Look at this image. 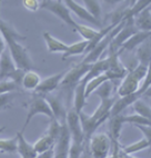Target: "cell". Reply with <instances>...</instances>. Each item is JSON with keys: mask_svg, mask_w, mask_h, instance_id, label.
I'll use <instances>...</instances> for the list:
<instances>
[{"mask_svg": "<svg viewBox=\"0 0 151 158\" xmlns=\"http://www.w3.org/2000/svg\"><path fill=\"white\" fill-rule=\"evenodd\" d=\"M148 67L143 65H138L137 67L128 71L127 76L122 79V82L119 86L118 94L119 96H127V95H131V94L137 93L138 89L140 88V82L143 81L145 75H147Z\"/></svg>", "mask_w": 151, "mask_h": 158, "instance_id": "cell-1", "label": "cell"}, {"mask_svg": "<svg viewBox=\"0 0 151 158\" xmlns=\"http://www.w3.org/2000/svg\"><path fill=\"white\" fill-rule=\"evenodd\" d=\"M6 44L16 67L23 71L31 70V68H32V60H31L27 49L17 40H6Z\"/></svg>", "mask_w": 151, "mask_h": 158, "instance_id": "cell-2", "label": "cell"}, {"mask_svg": "<svg viewBox=\"0 0 151 158\" xmlns=\"http://www.w3.org/2000/svg\"><path fill=\"white\" fill-rule=\"evenodd\" d=\"M37 115H45L47 117H49L50 119H55V116H53L50 106H49V104L46 100L45 96H41V95H38V94L35 93L32 95V97H31L30 102H29L28 114H27V117H26V122H25V126L22 128V133L25 131L26 128L28 127L31 119Z\"/></svg>", "mask_w": 151, "mask_h": 158, "instance_id": "cell-3", "label": "cell"}, {"mask_svg": "<svg viewBox=\"0 0 151 158\" xmlns=\"http://www.w3.org/2000/svg\"><path fill=\"white\" fill-rule=\"evenodd\" d=\"M40 8L46 9L48 11H50L51 14H53L55 16L61 19L66 25H68L69 27L73 28L76 30L78 23H76V20L71 16V12H70L69 8H68L66 5H64L63 1L61 0H46V1H41L40 2Z\"/></svg>", "mask_w": 151, "mask_h": 158, "instance_id": "cell-4", "label": "cell"}, {"mask_svg": "<svg viewBox=\"0 0 151 158\" xmlns=\"http://www.w3.org/2000/svg\"><path fill=\"white\" fill-rule=\"evenodd\" d=\"M112 141L106 134L93 135L89 143V152L92 158H108Z\"/></svg>", "mask_w": 151, "mask_h": 158, "instance_id": "cell-5", "label": "cell"}, {"mask_svg": "<svg viewBox=\"0 0 151 158\" xmlns=\"http://www.w3.org/2000/svg\"><path fill=\"white\" fill-rule=\"evenodd\" d=\"M90 67H91V65L82 64V62L76 65L75 67H72L70 70H68L66 73L61 84H60V87L64 88V89H75L77 87V85L88 73Z\"/></svg>", "mask_w": 151, "mask_h": 158, "instance_id": "cell-6", "label": "cell"}, {"mask_svg": "<svg viewBox=\"0 0 151 158\" xmlns=\"http://www.w3.org/2000/svg\"><path fill=\"white\" fill-rule=\"evenodd\" d=\"M138 32V29L134 26L133 18L126 20V23L123 26V28L121 29L117 34V36L113 38L111 44L109 45V54H118L123 44L126 43L127 40H129L133 36L134 34Z\"/></svg>", "mask_w": 151, "mask_h": 158, "instance_id": "cell-7", "label": "cell"}, {"mask_svg": "<svg viewBox=\"0 0 151 158\" xmlns=\"http://www.w3.org/2000/svg\"><path fill=\"white\" fill-rule=\"evenodd\" d=\"M67 126L70 133V138L72 144L84 145V137L82 131L81 123L79 118V114L75 109H71L67 114Z\"/></svg>", "mask_w": 151, "mask_h": 158, "instance_id": "cell-8", "label": "cell"}, {"mask_svg": "<svg viewBox=\"0 0 151 158\" xmlns=\"http://www.w3.org/2000/svg\"><path fill=\"white\" fill-rule=\"evenodd\" d=\"M70 133L68 129L67 123L62 125L61 134L57 139L56 144L53 146V158H68L69 157V149H70Z\"/></svg>", "mask_w": 151, "mask_h": 158, "instance_id": "cell-9", "label": "cell"}, {"mask_svg": "<svg viewBox=\"0 0 151 158\" xmlns=\"http://www.w3.org/2000/svg\"><path fill=\"white\" fill-rule=\"evenodd\" d=\"M66 73H67V70L55 73L52 76L41 80V82H40L39 86L37 87L35 93L38 94V95H41V96H46V95L51 94L53 90H56L58 87H60V84H61Z\"/></svg>", "mask_w": 151, "mask_h": 158, "instance_id": "cell-10", "label": "cell"}, {"mask_svg": "<svg viewBox=\"0 0 151 158\" xmlns=\"http://www.w3.org/2000/svg\"><path fill=\"white\" fill-rule=\"evenodd\" d=\"M45 98L48 104H49V106H50L51 111H52L53 116H55V119L58 120L61 125L66 124L67 123L68 113L66 111V108H64L63 104H62L61 98L58 95H52V94L46 95Z\"/></svg>", "mask_w": 151, "mask_h": 158, "instance_id": "cell-11", "label": "cell"}, {"mask_svg": "<svg viewBox=\"0 0 151 158\" xmlns=\"http://www.w3.org/2000/svg\"><path fill=\"white\" fill-rule=\"evenodd\" d=\"M17 70L9 50H5L0 56V81L9 80L11 75Z\"/></svg>", "mask_w": 151, "mask_h": 158, "instance_id": "cell-12", "label": "cell"}, {"mask_svg": "<svg viewBox=\"0 0 151 158\" xmlns=\"http://www.w3.org/2000/svg\"><path fill=\"white\" fill-rule=\"evenodd\" d=\"M64 5L69 8L70 11H72L73 14H76L77 16H78L80 19H84L86 20V21H88V23H92V25L97 26V27H101V23L100 21H98V20L96 19V18H93L91 15L88 12V10L84 7L80 6L78 2H76V1H72V0H66V1H63Z\"/></svg>", "mask_w": 151, "mask_h": 158, "instance_id": "cell-13", "label": "cell"}, {"mask_svg": "<svg viewBox=\"0 0 151 158\" xmlns=\"http://www.w3.org/2000/svg\"><path fill=\"white\" fill-rule=\"evenodd\" d=\"M141 97L142 96L137 91V93L131 94V95H127V96H122V97H120V98H118L111 108L110 117L120 115L127 107H129L130 105H133V102H136V100H138V99H140Z\"/></svg>", "mask_w": 151, "mask_h": 158, "instance_id": "cell-14", "label": "cell"}, {"mask_svg": "<svg viewBox=\"0 0 151 158\" xmlns=\"http://www.w3.org/2000/svg\"><path fill=\"white\" fill-rule=\"evenodd\" d=\"M16 137L18 139L17 152H19V155L21 156V158H36L38 156V152L35 149L34 145L29 144L28 141L26 140L22 131L17 133Z\"/></svg>", "mask_w": 151, "mask_h": 158, "instance_id": "cell-15", "label": "cell"}, {"mask_svg": "<svg viewBox=\"0 0 151 158\" xmlns=\"http://www.w3.org/2000/svg\"><path fill=\"white\" fill-rule=\"evenodd\" d=\"M86 86H87V81L82 79L81 81L79 82L77 87L73 89L75 91V99H73V109L78 114L84 111V107L86 106Z\"/></svg>", "mask_w": 151, "mask_h": 158, "instance_id": "cell-16", "label": "cell"}, {"mask_svg": "<svg viewBox=\"0 0 151 158\" xmlns=\"http://www.w3.org/2000/svg\"><path fill=\"white\" fill-rule=\"evenodd\" d=\"M138 31H151V5L133 18Z\"/></svg>", "mask_w": 151, "mask_h": 158, "instance_id": "cell-17", "label": "cell"}, {"mask_svg": "<svg viewBox=\"0 0 151 158\" xmlns=\"http://www.w3.org/2000/svg\"><path fill=\"white\" fill-rule=\"evenodd\" d=\"M123 115L112 116L109 118V131H110V139L112 143H118L119 137H120L121 128L123 126Z\"/></svg>", "mask_w": 151, "mask_h": 158, "instance_id": "cell-18", "label": "cell"}, {"mask_svg": "<svg viewBox=\"0 0 151 158\" xmlns=\"http://www.w3.org/2000/svg\"><path fill=\"white\" fill-rule=\"evenodd\" d=\"M109 69V62H108V59L104 58V59H99L98 61H96L95 64L91 65L89 71L86 76L84 77V79L86 81H89L91 79L96 78V77L100 76L102 73H104L107 70Z\"/></svg>", "mask_w": 151, "mask_h": 158, "instance_id": "cell-19", "label": "cell"}, {"mask_svg": "<svg viewBox=\"0 0 151 158\" xmlns=\"http://www.w3.org/2000/svg\"><path fill=\"white\" fill-rule=\"evenodd\" d=\"M138 62L140 65L147 66L148 67L149 64L151 62V38L148 40H145V43L138 47L137 49V55H136Z\"/></svg>", "mask_w": 151, "mask_h": 158, "instance_id": "cell-20", "label": "cell"}, {"mask_svg": "<svg viewBox=\"0 0 151 158\" xmlns=\"http://www.w3.org/2000/svg\"><path fill=\"white\" fill-rule=\"evenodd\" d=\"M43 39H45L46 44H47L48 50L50 52H66L69 46L62 43L61 40L57 39L53 36H51L48 31L43 32Z\"/></svg>", "mask_w": 151, "mask_h": 158, "instance_id": "cell-21", "label": "cell"}, {"mask_svg": "<svg viewBox=\"0 0 151 158\" xmlns=\"http://www.w3.org/2000/svg\"><path fill=\"white\" fill-rule=\"evenodd\" d=\"M41 82V78L36 71L28 70L25 73V76L22 78V87L26 90H36L37 87Z\"/></svg>", "mask_w": 151, "mask_h": 158, "instance_id": "cell-22", "label": "cell"}, {"mask_svg": "<svg viewBox=\"0 0 151 158\" xmlns=\"http://www.w3.org/2000/svg\"><path fill=\"white\" fill-rule=\"evenodd\" d=\"M88 45H89V41H87V40H82V41L76 43L73 45H70L68 47L67 51L62 56V60H66L71 56H78V55L84 54V51L87 50Z\"/></svg>", "mask_w": 151, "mask_h": 158, "instance_id": "cell-23", "label": "cell"}, {"mask_svg": "<svg viewBox=\"0 0 151 158\" xmlns=\"http://www.w3.org/2000/svg\"><path fill=\"white\" fill-rule=\"evenodd\" d=\"M55 144H56V140L51 136L48 135V134H45L41 138L36 141V144L34 145V147L38 154H42V152H45L47 150L53 148Z\"/></svg>", "mask_w": 151, "mask_h": 158, "instance_id": "cell-24", "label": "cell"}, {"mask_svg": "<svg viewBox=\"0 0 151 158\" xmlns=\"http://www.w3.org/2000/svg\"><path fill=\"white\" fill-rule=\"evenodd\" d=\"M107 80H109V78L107 77L106 73H102L100 76L96 77V78L91 79L87 82V86H86V97H89L92 93H95L99 87H100L104 82H106Z\"/></svg>", "mask_w": 151, "mask_h": 158, "instance_id": "cell-25", "label": "cell"}, {"mask_svg": "<svg viewBox=\"0 0 151 158\" xmlns=\"http://www.w3.org/2000/svg\"><path fill=\"white\" fill-rule=\"evenodd\" d=\"M133 109L138 115L142 116L151 123V107L140 98L133 102Z\"/></svg>", "mask_w": 151, "mask_h": 158, "instance_id": "cell-26", "label": "cell"}, {"mask_svg": "<svg viewBox=\"0 0 151 158\" xmlns=\"http://www.w3.org/2000/svg\"><path fill=\"white\" fill-rule=\"evenodd\" d=\"M84 8L87 9L88 12H89L93 18L102 23L101 21V16H102V11H101V7L99 1H96V0H84Z\"/></svg>", "mask_w": 151, "mask_h": 158, "instance_id": "cell-27", "label": "cell"}, {"mask_svg": "<svg viewBox=\"0 0 151 158\" xmlns=\"http://www.w3.org/2000/svg\"><path fill=\"white\" fill-rule=\"evenodd\" d=\"M149 147H151L150 143L145 138H142V139H140V140H138L137 143H133V144L129 145V146H127V147H123L122 152H124V154H128V155H132L134 152H140V150L149 148Z\"/></svg>", "mask_w": 151, "mask_h": 158, "instance_id": "cell-28", "label": "cell"}, {"mask_svg": "<svg viewBox=\"0 0 151 158\" xmlns=\"http://www.w3.org/2000/svg\"><path fill=\"white\" fill-rule=\"evenodd\" d=\"M112 89H113V82H112L111 80H107L106 82H104V84L95 91V94L100 97L101 100L109 99V98H111Z\"/></svg>", "mask_w": 151, "mask_h": 158, "instance_id": "cell-29", "label": "cell"}, {"mask_svg": "<svg viewBox=\"0 0 151 158\" xmlns=\"http://www.w3.org/2000/svg\"><path fill=\"white\" fill-rule=\"evenodd\" d=\"M123 123L127 124H132L134 126H151V123L149 122L148 119H145L142 116L138 115H129V116H124L123 115Z\"/></svg>", "mask_w": 151, "mask_h": 158, "instance_id": "cell-30", "label": "cell"}, {"mask_svg": "<svg viewBox=\"0 0 151 158\" xmlns=\"http://www.w3.org/2000/svg\"><path fill=\"white\" fill-rule=\"evenodd\" d=\"M18 139H0V152H17Z\"/></svg>", "mask_w": 151, "mask_h": 158, "instance_id": "cell-31", "label": "cell"}, {"mask_svg": "<svg viewBox=\"0 0 151 158\" xmlns=\"http://www.w3.org/2000/svg\"><path fill=\"white\" fill-rule=\"evenodd\" d=\"M76 30L80 34V36L84 38V40H87V41L92 40L96 37V35L98 34V30H95L93 28H90V27L84 25H80V23H78Z\"/></svg>", "mask_w": 151, "mask_h": 158, "instance_id": "cell-32", "label": "cell"}, {"mask_svg": "<svg viewBox=\"0 0 151 158\" xmlns=\"http://www.w3.org/2000/svg\"><path fill=\"white\" fill-rule=\"evenodd\" d=\"M19 86L12 80H1L0 81V95L2 94H9L17 90Z\"/></svg>", "mask_w": 151, "mask_h": 158, "instance_id": "cell-33", "label": "cell"}, {"mask_svg": "<svg viewBox=\"0 0 151 158\" xmlns=\"http://www.w3.org/2000/svg\"><path fill=\"white\" fill-rule=\"evenodd\" d=\"M149 87H151V62L149 64L147 75H145V79H143L142 84L140 85V88L138 89V93H139L141 96H143V94L145 93V90H147Z\"/></svg>", "mask_w": 151, "mask_h": 158, "instance_id": "cell-34", "label": "cell"}, {"mask_svg": "<svg viewBox=\"0 0 151 158\" xmlns=\"http://www.w3.org/2000/svg\"><path fill=\"white\" fill-rule=\"evenodd\" d=\"M11 100H12L11 93L0 95V110H2L8 107L9 105H10V102H11Z\"/></svg>", "mask_w": 151, "mask_h": 158, "instance_id": "cell-35", "label": "cell"}, {"mask_svg": "<svg viewBox=\"0 0 151 158\" xmlns=\"http://www.w3.org/2000/svg\"><path fill=\"white\" fill-rule=\"evenodd\" d=\"M22 5L26 9H28L30 11H37L40 8V2L37 0H23Z\"/></svg>", "mask_w": 151, "mask_h": 158, "instance_id": "cell-36", "label": "cell"}, {"mask_svg": "<svg viewBox=\"0 0 151 158\" xmlns=\"http://www.w3.org/2000/svg\"><path fill=\"white\" fill-rule=\"evenodd\" d=\"M145 135V138L150 143L151 146V126H136Z\"/></svg>", "mask_w": 151, "mask_h": 158, "instance_id": "cell-37", "label": "cell"}, {"mask_svg": "<svg viewBox=\"0 0 151 158\" xmlns=\"http://www.w3.org/2000/svg\"><path fill=\"white\" fill-rule=\"evenodd\" d=\"M36 158H53V148L42 152V154H38Z\"/></svg>", "mask_w": 151, "mask_h": 158, "instance_id": "cell-38", "label": "cell"}, {"mask_svg": "<svg viewBox=\"0 0 151 158\" xmlns=\"http://www.w3.org/2000/svg\"><path fill=\"white\" fill-rule=\"evenodd\" d=\"M118 158H136V157H133V156H131V155H128V154H124L122 150H120V152H119V155H118Z\"/></svg>", "mask_w": 151, "mask_h": 158, "instance_id": "cell-39", "label": "cell"}, {"mask_svg": "<svg viewBox=\"0 0 151 158\" xmlns=\"http://www.w3.org/2000/svg\"><path fill=\"white\" fill-rule=\"evenodd\" d=\"M143 96L145 97H149V98H151V87H149L147 90H145V93L143 94Z\"/></svg>", "mask_w": 151, "mask_h": 158, "instance_id": "cell-40", "label": "cell"}, {"mask_svg": "<svg viewBox=\"0 0 151 158\" xmlns=\"http://www.w3.org/2000/svg\"><path fill=\"white\" fill-rule=\"evenodd\" d=\"M116 157V152H113V150H112V155L110 156V157H108V158H115Z\"/></svg>", "mask_w": 151, "mask_h": 158, "instance_id": "cell-41", "label": "cell"}, {"mask_svg": "<svg viewBox=\"0 0 151 158\" xmlns=\"http://www.w3.org/2000/svg\"><path fill=\"white\" fill-rule=\"evenodd\" d=\"M5 129H6V127H5V126H2V127H0V134L2 133V131H3Z\"/></svg>", "mask_w": 151, "mask_h": 158, "instance_id": "cell-42", "label": "cell"}, {"mask_svg": "<svg viewBox=\"0 0 151 158\" xmlns=\"http://www.w3.org/2000/svg\"><path fill=\"white\" fill-rule=\"evenodd\" d=\"M81 158H84V155H82V157H81Z\"/></svg>", "mask_w": 151, "mask_h": 158, "instance_id": "cell-43", "label": "cell"}]
</instances>
